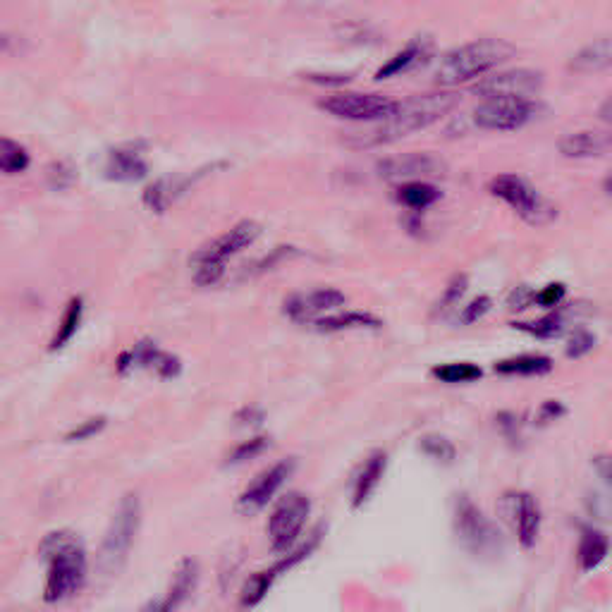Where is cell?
<instances>
[{"label":"cell","instance_id":"24","mask_svg":"<svg viewBox=\"0 0 612 612\" xmlns=\"http://www.w3.org/2000/svg\"><path fill=\"white\" fill-rule=\"evenodd\" d=\"M610 553V541L603 531L593 529V526H584L581 529V541L577 550V562L581 569H596L601 562L608 558Z\"/></svg>","mask_w":612,"mask_h":612},{"label":"cell","instance_id":"38","mask_svg":"<svg viewBox=\"0 0 612 612\" xmlns=\"http://www.w3.org/2000/svg\"><path fill=\"white\" fill-rule=\"evenodd\" d=\"M491 306H493V299L488 297V295L474 297V299H471V302L462 309V314H459V321H462L464 326H471V323L481 321V318L486 316L488 311H491Z\"/></svg>","mask_w":612,"mask_h":612},{"label":"cell","instance_id":"6","mask_svg":"<svg viewBox=\"0 0 612 612\" xmlns=\"http://www.w3.org/2000/svg\"><path fill=\"white\" fill-rule=\"evenodd\" d=\"M139 524H142V503L137 495H125L120 500L118 512H115L113 522H110L106 536H103L99 562L103 572H118L130 558V550L134 538H137Z\"/></svg>","mask_w":612,"mask_h":612},{"label":"cell","instance_id":"40","mask_svg":"<svg viewBox=\"0 0 612 612\" xmlns=\"http://www.w3.org/2000/svg\"><path fill=\"white\" fill-rule=\"evenodd\" d=\"M567 295V287L562 283H550L543 287L541 292H536V304L538 306H546V309H553V306H558L562 299Z\"/></svg>","mask_w":612,"mask_h":612},{"label":"cell","instance_id":"29","mask_svg":"<svg viewBox=\"0 0 612 612\" xmlns=\"http://www.w3.org/2000/svg\"><path fill=\"white\" fill-rule=\"evenodd\" d=\"M428 51V44H424V41H412V44L402 48L400 53H395L393 58L385 63L381 70L376 72V79H390L395 75H402V72H407L409 67H414L416 63H419L421 58H424Z\"/></svg>","mask_w":612,"mask_h":612},{"label":"cell","instance_id":"23","mask_svg":"<svg viewBox=\"0 0 612 612\" xmlns=\"http://www.w3.org/2000/svg\"><path fill=\"white\" fill-rule=\"evenodd\" d=\"M493 369L500 376H546L553 371V359L543 354H519V357L495 361Z\"/></svg>","mask_w":612,"mask_h":612},{"label":"cell","instance_id":"48","mask_svg":"<svg viewBox=\"0 0 612 612\" xmlns=\"http://www.w3.org/2000/svg\"><path fill=\"white\" fill-rule=\"evenodd\" d=\"M605 192H608L610 197H612V175L608 177V180H605Z\"/></svg>","mask_w":612,"mask_h":612},{"label":"cell","instance_id":"17","mask_svg":"<svg viewBox=\"0 0 612 612\" xmlns=\"http://www.w3.org/2000/svg\"><path fill=\"white\" fill-rule=\"evenodd\" d=\"M558 149L567 158H593L612 153V132L589 130V132H572L562 137Z\"/></svg>","mask_w":612,"mask_h":612},{"label":"cell","instance_id":"20","mask_svg":"<svg viewBox=\"0 0 612 612\" xmlns=\"http://www.w3.org/2000/svg\"><path fill=\"white\" fill-rule=\"evenodd\" d=\"M197 581H199L197 560L185 558L180 565H177L173 581H170V589L163 596V601L170 608V612H177V608H180V605L185 603L189 596H192L194 589H197Z\"/></svg>","mask_w":612,"mask_h":612},{"label":"cell","instance_id":"7","mask_svg":"<svg viewBox=\"0 0 612 612\" xmlns=\"http://www.w3.org/2000/svg\"><path fill=\"white\" fill-rule=\"evenodd\" d=\"M488 189H491L493 197L505 201V204L529 225H546L555 218V208L550 206V201L543 199L541 194H538V189L529 185L524 177L512 173L498 175L493 177Z\"/></svg>","mask_w":612,"mask_h":612},{"label":"cell","instance_id":"31","mask_svg":"<svg viewBox=\"0 0 612 612\" xmlns=\"http://www.w3.org/2000/svg\"><path fill=\"white\" fill-rule=\"evenodd\" d=\"M29 168V153L12 139L0 142V170L5 175H20Z\"/></svg>","mask_w":612,"mask_h":612},{"label":"cell","instance_id":"44","mask_svg":"<svg viewBox=\"0 0 612 612\" xmlns=\"http://www.w3.org/2000/svg\"><path fill=\"white\" fill-rule=\"evenodd\" d=\"M263 409L261 407H242L240 412L235 414V421L237 424H242V426H249V428H256V426H261V421H263Z\"/></svg>","mask_w":612,"mask_h":612},{"label":"cell","instance_id":"28","mask_svg":"<svg viewBox=\"0 0 612 612\" xmlns=\"http://www.w3.org/2000/svg\"><path fill=\"white\" fill-rule=\"evenodd\" d=\"M567 316H569V309L553 311V314L536 318V321H514L512 328L522 330V333L531 335V338L550 340V338H555V335L562 333V328H565V323H567Z\"/></svg>","mask_w":612,"mask_h":612},{"label":"cell","instance_id":"2","mask_svg":"<svg viewBox=\"0 0 612 612\" xmlns=\"http://www.w3.org/2000/svg\"><path fill=\"white\" fill-rule=\"evenodd\" d=\"M39 555L46 562L44 601L58 605L72 598L87 579V548L75 531L58 529L44 536Z\"/></svg>","mask_w":612,"mask_h":612},{"label":"cell","instance_id":"8","mask_svg":"<svg viewBox=\"0 0 612 612\" xmlns=\"http://www.w3.org/2000/svg\"><path fill=\"white\" fill-rule=\"evenodd\" d=\"M311 500L304 493H287L268 517V541L273 553L287 555L299 546L304 526L309 522Z\"/></svg>","mask_w":612,"mask_h":612},{"label":"cell","instance_id":"21","mask_svg":"<svg viewBox=\"0 0 612 612\" xmlns=\"http://www.w3.org/2000/svg\"><path fill=\"white\" fill-rule=\"evenodd\" d=\"M612 67V39H598L593 44L584 46L574 53L569 60V70L577 75H591V72H603Z\"/></svg>","mask_w":612,"mask_h":612},{"label":"cell","instance_id":"12","mask_svg":"<svg viewBox=\"0 0 612 612\" xmlns=\"http://www.w3.org/2000/svg\"><path fill=\"white\" fill-rule=\"evenodd\" d=\"M543 89V75L536 70H507L498 75L481 77L479 84H474V94L488 99H534Z\"/></svg>","mask_w":612,"mask_h":612},{"label":"cell","instance_id":"14","mask_svg":"<svg viewBox=\"0 0 612 612\" xmlns=\"http://www.w3.org/2000/svg\"><path fill=\"white\" fill-rule=\"evenodd\" d=\"M292 471H295V459H280L261 471L254 481L247 483L240 498H237V512L242 514H256L261 512L271 500L278 495L280 488L285 486V481L290 479Z\"/></svg>","mask_w":612,"mask_h":612},{"label":"cell","instance_id":"39","mask_svg":"<svg viewBox=\"0 0 612 612\" xmlns=\"http://www.w3.org/2000/svg\"><path fill=\"white\" fill-rule=\"evenodd\" d=\"M507 304H510V311H514V314H522L531 304H536V292L526 285L514 287L510 297H507Z\"/></svg>","mask_w":612,"mask_h":612},{"label":"cell","instance_id":"9","mask_svg":"<svg viewBox=\"0 0 612 612\" xmlns=\"http://www.w3.org/2000/svg\"><path fill=\"white\" fill-rule=\"evenodd\" d=\"M538 110L534 99H488L474 110V122L481 130L512 132L529 125Z\"/></svg>","mask_w":612,"mask_h":612},{"label":"cell","instance_id":"18","mask_svg":"<svg viewBox=\"0 0 612 612\" xmlns=\"http://www.w3.org/2000/svg\"><path fill=\"white\" fill-rule=\"evenodd\" d=\"M385 469H388V455L383 450H376L373 455L361 464L357 479H354L352 486V507H364L376 493L378 483L385 476Z\"/></svg>","mask_w":612,"mask_h":612},{"label":"cell","instance_id":"10","mask_svg":"<svg viewBox=\"0 0 612 612\" xmlns=\"http://www.w3.org/2000/svg\"><path fill=\"white\" fill-rule=\"evenodd\" d=\"M397 101L381 94H357V91H345V94H333L321 101V108L333 118L352 120V122H381L393 113Z\"/></svg>","mask_w":612,"mask_h":612},{"label":"cell","instance_id":"47","mask_svg":"<svg viewBox=\"0 0 612 612\" xmlns=\"http://www.w3.org/2000/svg\"><path fill=\"white\" fill-rule=\"evenodd\" d=\"M139 612H170V608H168V605H165L163 598H156V601L146 603Z\"/></svg>","mask_w":612,"mask_h":612},{"label":"cell","instance_id":"46","mask_svg":"<svg viewBox=\"0 0 612 612\" xmlns=\"http://www.w3.org/2000/svg\"><path fill=\"white\" fill-rule=\"evenodd\" d=\"M598 118L612 125V96H608V99L601 103V108H598Z\"/></svg>","mask_w":612,"mask_h":612},{"label":"cell","instance_id":"45","mask_svg":"<svg viewBox=\"0 0 612 612\" xmlns=\"http://www.w3.org/2000/svg\"><path fill=\"white\" fill-rule=\"evenodd\" d=\"M593 464H596V471H598V474H601L605 481H610V483H612V457H610V455L596 457V459H593Z\"/></svg>","mask_w":612,"mask_h":612},{"label":"cell","instance_id":"33","mask_svg":"<svg viewBox=\"0 0 612 612\" xmlns=\"http://www.w3.org/2000/svg\"><path fill=\"white\" fill-rule=\"evenodd\" d=\"M271 448V438L266 436H252L249 440H244V443L237 445L235 450L228 455L230 464H240V462H249V459L261 457L263 452Z\"/></svg>","mask_w":612,"mask_h":612},{"label":"cell","instance_id":"4","mask_svg":"<svg viewBox=\"0 0 612 612\" xmlns=\"http://www.w3.org/2000/svg\"><path fill=\"white\" fill-rule=\"evenodd\" d=\"M261 225L256 220H240L237 225H232L230 230H225L223 235H218L216 240H211L192 256L194 263V283L199 287H211L220 283V278L225 275V263L232 256L244 252L247 247L259 240Z\"/></svg>","mask_w":612,"mask_h":612},{"label":"cell","instance_id":"27","mask_svg":"<svg viewBox=\"0 0 612 612\" xmlns=\"http://www.w3.org/2000/svg\"><path fill=\"white\" fill-rule=\"evenodd\" d=\"M395 199L400 201L402 206H407L409 211H426L428 206H433L440 199V192L424 180H414L402 182V185L395 189Z\"/></svg>","mask_w":612,"mask_h":612},{"label":"cell","instance_id":"13","mask_svg":"<svg viewBox=\"0 0 612 612\" xmlns=\"http://www.w3.org/2000/svg\"><path fill=\"white\" fill-rule=\"evenodd\" d=\"M347 304L345 292L335 290V287H316V290L295 292L283 302V314L290 321L311 326L321 316L333 314Z\"/></svg>","mask_w":612,"mask_h":612},{"label":"cell","instance_id":"32","mask_svg":"<svg viewBox=\"0 0 612 612\" xmlns=\"http://www.w3.org/2000/svg\"><path fill=\"white\" fill-rule=\"evenodd\" d=\"M419 450L438 464H452L457 457L455 445H452L445 436H438V433H428V436L421 438L419 440Z\"/></svg>","mask_w":612,"mask_h":612},{"label":"cell","instance_id":"16","mask_svg":"<svg viewBox=\"0 0 612 612\" xmlns=\"http://www.w3.org/2000/svg\"><path fill=\"white\" fill-rule=\"evenodd\" d=\"M445 163L431 153H407V156H395L388 161L378 163V173L385 180H402L414 182L424 180V177L443 175Z\"/></svg>","mask_w":612,"mask_h":612},{"label":"cell","instance_id":"11","mask_svg":"<svg viewBox=\"0 0 612 612\" xmlns=\"http://www.w3.org/2000/svg\"><path fill=\"white\" fill-rule=\"evenodd\" d=\"M316 543H318L316 538H314V541H309V543H299L295 550H290V553L283 555V558L275 562V565H268L266 569H259V572H254L252 577L244 581V586H242V591H240L242 610L256 608V605H259L263 598L268 596V591L273 589L275 579L283 577L285 572H290L292 567L299 565V562L309 558V555L316 550Z\"/></svg>","mask_w":612,"mask_h":612},{"label":"cell","instance_id":"37","mask_svg":"<svg viewBox=\"0 0 612 612\" xmlns=\"http://www.w3.org/2000/svg\"><path fill=\"white\" fill-rule=\"evenodd\" d=\"M467 287H469L467 275H464V273L455 275V278L450 280V285L445 287L443 297H440V309H443V311L455 309V306L459 304V299H462L464 292H467Z\"/></svg>","mask_w":612,"mask_h":612},{"label":"cell","instance_id":"30","mask_svg":"<svg viewBox=\"0 0 612 612\" xmlns=\"http://www.w3.org/2000/svg\"><path fill=\"white\" fill-rule=\"evenodd\" d=\"M433 378H438L440 383H476L483 378V369L479 364H471V361H448V364H438L431 369Z\"/></svg>","mask_w":612,"mask_h":612},{"label":"cell","instance_id":"34","mask_svg":"<svg viewBox=\"0 0 612 612\" xmlns=\"http://www.w3.org/2000/svg\"><path fill=\"white\" fill-rule=\"evenodd\" d=\"M151 371L156 373L158 378H163V381H173V378H177L182 373V361L177 359L175 354L158 350L156 359H153L151 364Z\"/></svg>","mask_w":612,"mask_h":612},{"label":"cell","instance_id":"25","mask_svg":"<svg viewBox=\"0 0 612 612\" xmlns=\"http://www.w3.org/2000/svg\"><path fill=\"white\" fill-rule=\"evenodd\" d=\"M192 177H185V180H177V177H163V180L153 182V185L144 192V204L151 208L153 213H163L168 211V206L180 197L185 189L192 185Z\"/></svg>","mask_w":612,"mask_h":612},{"label":"cell","instance_id":"42","mask_svg":"<svg viewBox=\"0 0 612 612\" xmlns=\"http://www.w3.org/2000/svg\"><path fill=\"white\" fill-rule=\"evenodd\" d=\"M48 182H51L53 189H63L72 182V170L65 163H53L48 168Z\"/></svg>","mask_w":612,"mask_h":612},{"label":"cell","instance_id":"36","mask_svg":"<svg viewBox=\"0 0 612 612\" xmlns=\"http://www.w3.org/2000/svg\"><path fill=\"white\" fill-rule=\"evenodd\" d=\"M593 345H596V338H593L591 330L579 328V330H574V333L567 338L565 352H567L569 359H581L584 354H589L593 350Z\"/></svg>","mask_w":612,"mask_h":612},{"label":"cell","instance_id":"1","mask_svg":"<svg viewBox=\"0 0 612 612\" xmlns=\"http://www.w3.org/2000/svg\"><path fill=\"white\" fill-rule=\"evenodd\" d=\"M457 106V96L450 91H436V94H419L412 99L397 101V106L388 118L369 127L364 132H352L347 137V144L354 149H371V146H383L400 142L412 132L426 130L433 122H438L443 115H448Z\"/></svg>","mask_w":612,"mask_h":612},{"label":"cell","instance_id":"22","mask_svg":"<svg viewBox=\"0 0 612 612\" xmlns=\"http://www.w3.org/2000/svg\"><path fill=\"white\" fill-rule=\"evenodd\" d=\"M106 175L115 182H137L146 177V163L134 149H115L108 156Z\"/></svg>","mask_w":612,"mask_h":612},{"label":"cell","instance_id":"41","mask_svg":"<svg viewBox=\"0 0 612 612\" xmlns=\"http://www.w3.org/2000/svg\"><path fill=\"white\" fill-rule=\"evenodd\" d=\"M565 405H560V402L555 400H548L546 405H541V409H538L536 414V426H548L550 421H558L560 416H565Z\"/></svg>","mask_w":612,"mask_h":612},{"label":"cell","instance_id":"5","mask_svg":"<svg viewBox=\"0 0 612 612\" xmlns=\"http://www.w3.org/2000/svg\"><path fill=\"white\" fill-rule=\"evenodd\" d=\"M452 529L462 548L476 558L493 560L503 553V531L479 510L469 495H457L452 503Z\"/></svg>","mask_w":612,"mask_h":612},{"label":"cell","instance_id":"19","mask_svg":"<svg viewBox=\"0 0 612 612\" xmlns=\"http://www.w3.org/2000/svg\"><path fill=\"white\" fill-rule=\"evenodd\" d=\"M383 321L371 311H333L311 323L316 333H345V330H378Z\"/></svg>","mask_w":612,"mask_h":612},{"label":"cell","instance_id":"26","mask_svg":"<svg viewBox=\"0 0 612 612\" xmlns=\"http://www.w3.org/2000/svg\"><path fill=\"white\" fill-rule=\"evenodd\" d=\"M82 318H84V299L72 297L63 311V321H60V326L55 328L51 342H48V350L58 352L70 345L72 338L77 335L79 326H82Z\"/></svg>","mask_w":612,"mask_h":612},{"label":"cell","instance_id":"43","mask_svg":"<svg viewBox=\"0 0 612 612\" xmlns=\"http://www.w3.org/2000/svg\"><path fill=\"white\" fill-rule=\"evenodd\" d=\"M292 254H297L292 247H278L271 256H266V259H261L259 263H256V271H259V273L271 271L273 266H278V263H283L285 259H290Z\"/></svg>","mask_w":612,"mask_h":612},{"label":"cell","instance_id":"3","mask_svg":"<svg viewBox=\"0 0 612 612\" xmlns=\"http://www.w3.org/2000/svg\"><path fill=\"white\" fill-rule=\"evenodd\" d=\"M514 55V46L503 39H479L455 48L440 60L436 70V82L440 87H457V84L474 82L486 77L495 67L503 65Z\"/></svg>","mask_w":612,"mask_h":612},{"label":"cell","instance_id":"15","mask_svg":"<svg viewBox=\"0 0 612 612\" xmlns=\"http://www.w3.org/2000/svg\"><path fill=\"white\" fill-rule=\"evenodd\" d=\"M500 514L507 524L514 526L519 538V546L522 548H534L538 529H541V510H538V503L534 495L529 493H517L510 491L500 498Z\"/></svg>","mask_w":612,"mask_h":612},{"label":"cell","instance_id":"35","mask_svg":"<svg viewBox=\"0 0 612 612\" xmlns=\"http://www.w3.org/2000/svg\"><path fill=\"white\" fill-rule=\"evenodd\" d=\"M103 428H106V416H91L84 424L70 428V431L65 433V440L67 443H82V440L99 436Z\"/></svg>","mask_w":612,"mask_h":612}]
</instances>
